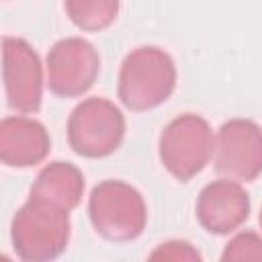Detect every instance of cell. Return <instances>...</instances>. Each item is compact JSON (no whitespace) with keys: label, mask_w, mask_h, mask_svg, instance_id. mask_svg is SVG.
<instances>
[{"label":"cell","mask_w":262,"mask_h":262,"mask_svg":"<svg viewBox=\"0 0 262 262\" xmlns=\"http://www.w3.org/2000/svg\"><path fill=\"white\" fill-rule=\"evenodd\" d=\"M176 88L174 59L156 45L127 53L119 72V98L135 113L151 111L166 102Z\"/></svg>","instance_id":"6da1fadb"},{"label":"cell","mask_w":262,"mask_h":262,"mask_svg":"<svg viewBox=\"0 0 262 262\" xmlns=\"http://www.w3.org/2000/svg\"><path fill=\"white\" fill-rule=\"evenodd\" d=\"M10 239L20 260H53L68 248L70 211L29 199L12 217Z\"/></svg>","instance_id":"7a4b0ae2"},{"label":"cell","mask_w":262,"mask_h":262,"mask_svg":"<svg viewBox=\"0 0 262 262\" xmlns=\"http://www.w3.org/2000/svg\"><path fill=\"white\" fill-rule=\"evenodd\" d=\"M88 217L104 239L131 242L145 229L147 207L135 186L123 180H102L90 192Z\"/></svg>","instance_id":"3957f363"},{"label":"cell","mask_w":262,"mask_h":262,"mask_svg":"<svg viewBox=\"0 0 262 262\" xmlns=\"http://www.w3.org/2000/svg\"><path fill=\"white\" fill-rule=\"evenodd\" d=\"M160 162L180 182H188L211 160L215 137L211 125L194 113L172 119L160 135Z\"/></svg>","instance_id":"277c9868"},{"label":"cell","mask_w":262,"mask_h":262,"mask_svg":"<svg viewBox=\"0 0 262 262\" xmlns=\"http://www.w3.org/2000/svg\"><path fill=\"white\" fill-rule=\"evenodd\" d=\"M123 137L125 117L106 98H86L70 113L68 141L82 158H106L121 145Z\"/></svg>","instance_id":"5b68a950"},{"label":"cell","mask_w":262,"mask_h":262,"mask_svg":"<svg viewBox=\"0 0 262 262\" xmlns=\"http://www.w3.org/2000/svg\"><path fill=\"white\" fill-rule=\"evenodd\" d=\"M215 170L237 182H252L262 174V127L250 119H229L215 135Z\"/></svg>","instance_id":"8992f818"},{"label":"cell","mask_w":262,"mask_h":262,"mask_svg":"<svg viewBox=\"0 0 262 262\" xmlns=\"http://www.w3.org/2000/svg\"><path fill=\"white\" fill-rule=\"evenodd\" d=\"M98 72V51L82 37L59 39L47 53V86L55 96H82L92 88Z\"/></svg>","instance_id":"52a82bcc"},{"label":"cell","mask_w":262,"mask_h":262,"mask_svg":"<svg viewBox=\"0 0 262 262\" xmlns=\"http://www.w3.org/2000/svg\"><path fill=\"white\" fill-rule=\"evenodd\" d=\"M6 102L16 113H37L43 96V68L37 51L18 37L2 39Z\"/></svg>","instance_id":"ba28073f"},{"label":"cell","mask_w":262,"mask_h":262,"mask_svg":"<svg viewBox=\"0 0 262 262\" xmlns=\"http://www.w3.org/2000/svg\"><path fill=\"white\" fill-rule=\"evenodd\" d=\"M250 215V196L246 188L231 178L209 182L196 199L199 223L215 235L235 231Z\"/></svg>","instance_id":"9c48e42d"},{"label":"cell","mask_w":262,"mask_h":262,"mask_svg":"<svg viewBox=\"0 0 262 262\" xmlns=\"http://www.w3.org/2000/svg\"><path fill=\"white\" fill-rule=\"evenodd\" d=\"M51 149V139L43 123L31 117H6L0 123V160L10 168H31L41 164Z\"/></svg>","instance_id":"30bf717a"},{"label":"cell","mask_w":262,"mask_h":262,"mask_svg":"<svg viewBox=\"0 0 262 262\" xmlns=\"http://www.w3.org/2000/svg\"><path fill=\"white\" fill-rule=\"evenodd\" d=\"M84 174L70 162H51L35 178L29 199L72 211L80 205L84 194Z\"/></svg>","instance_id":"8fae6325"},{"label":"cell","mask_w":262,"mask_h":262,"mask_svg":"<svg viewBox=\"0 0 262 262\" xmlns=\"http://www.w3.org/2000/svg\"><path fill=\"white\" fill-rule=\"evenodd\" d=\"M66 14L82 31H102L119 14V0H63Z\"/></svg>","instance_id":"7c38bea8"},{"label":"cell","mask_w":262,"mask_h":262,"mask_svg":"<svg viewBox=\"0 0 262 262\" xmlns=\"http://www.w3.org/2000/svg\"><path fill=\"white\" fill-rule=\"evenodd\" d=\"M223 262L229 260H262V237L254 231H242L225 246L221 254Z\"/></svg>","instance_id":"4fadbf2b"},{"label":"cell","mask_w":262,"mask_h":262,"mask_svg":"<svg viewBox=\"0 0 262 262\" xmlns=\"http://www.w3.org/2000/svg\"><path fill=\"white\" fill-rule=\"evenodd\" d=\"M149 258H164V260H201V254L186 242H168L162 244L158 250L149 254Z\"/></svg>","instance_id":"5bb4252c"},{"label":"cell","mask_w":262,"mask_h":262,"mask_svg":"<svg viewBox=\"0 0 262 262\" xmlns=\"http://www.w3.org/2000/svg\"><path fill=\"white\" fill-rule=\"evenodd\" d=\"M260 227H262V211H260Z\"/></svg>","instance_id":"9a60e30c"}]
</instances>
